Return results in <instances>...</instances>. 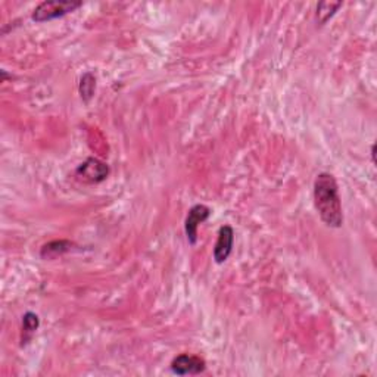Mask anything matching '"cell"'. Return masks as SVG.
Instances as JSON below:
<instances>
[{
	"mask_svg": "<svg viewBox=\"0 0 377 377\" xmlns=\"http://www.w3.org/2000/svg\"><path fill=\"white\" fill-rule=\"evenodd\" d=\"M324 5L327 8L326 10L317 9V19H318L320 24H326V22L336 14V10L342 6V2H336V3H333V2H324Z\"/></svg>",
	"mask_w": 377,
	"mask_h": 377,
	"instance_id": "10",
	"label": "cell"
},
{
	"mask_svg": "<svg viewBox=\"0 0 377 377\" xmlns=\"http://www.w3.org/2000/svg\"><path fill=\"white\" fill-rule=\"evenodd\" d=\"M235 243V230L232 226H223L219 230V237L214 246V259L217 264H224L230 257Z\"/></svg>",
	"mask_w": 377,
	"mask_h": 377,
	"instance_id": "6",
	"label": "cell"
},
{
	"mask_svg": "<svg viewBox=\"0 0 377 377\" xmlns=\"http://www.w3.org/2000/svg\"><path fill=\"white\" fill-rule=\"evenodd\" d=\"M80 6H83L82 2H59V0H55V2H42L34 9L33 19L36 22L56 19L74 12Z\"/></svg>",
	"mask_w": 377,
	"mask_h": 377,
	"instance_id": "2",
	"label": "cell"
},
{
	"mask_svg": "<svg viewBox=\"0 0 377 377\" xmlns=\"http://www.w3.org/2000/svg\"><path fill=\"white\" fill-rule=\"evenodd\" d=\"M371 161L373 164H376V145H371Z\"/></svg>",
	"mask_w": 377,
	"mask_h": 377,
	"instance_id": "11",
	"label": "cell"
},
{
	"mask_svg": "<svg viewBox=\"0 0 377 377\" xmlns=\"http://www.w3.org/2000/svg\"><path fill=\"white\" fill-rule=\"evenodd\" d=\"M207 370V362L193 353H180L171 361V371L177 376H196Z\"/></svg>",
	"mask_w": 377,
	"mask_h": 377,
	"instance_id": "4",
	"label": "cell"
},
{
	"mask_svg": "<svg viewBox=\"0 0 377 377\" xmlns=\"http://www.w3.org/2000/svg\"><path fill=\"white\" fill-rule=\"evenodd\" d=\"M314 203L320 219L332 228L344 224V212L336 178L329 173H320L314 181Z\"/></svg>",
	"mask_w": 377,
	"mask_h": 377,
	"instance_id": "1",
	"label": "cell"
},
{
	"mask_svg": "<svg viewBox=\"0 0 377 377\" xmlns=\"http://www.w3.org/2000/svg\"><path fill=\"white\" fill-rule=\"evenodd\" d=\"M39 317L37 314L34 313H27L24 317H22V330H24V333H27L24 340H28L30 335H33L36 330L39 329Z\"/></svg>",
	"mask_w": 377,
	"mask_h": 377,
	"instance_id": "9",
	"label": "cell"
},
{
	"mask_svg": "<svg viewBox=\"0 0 377 377\" xmlns=\"http://www.w3.org/2000/svg\"><path fill=\"white\" fill-rule=\"evenodd\" d=\"M211 215V210L207 207V205L198 203L195 207H192L187 217H186V223H185V232L186 237L190 245H195L198 241V227L201 223L205 220H208Z\"/></svg>",
	"mask_w": 377,
	"mask_h": 377,
	"instance_id": "5",
	"label": "cell"
},
{
	"mask_svg": "<svg viewBox=\"0 0 377 377\" xmlns=\"http://www.w3.org/2000/svg\"><path fill=\"white\" fill-rule=\"evenodd\" d=\"M73 243L68 241H55L50 243H46L42 250H40V257L44 259H52L56 258L58 255H62L65 252H70Z\"/></svg>",
	"mask_w": 377,
	"mask_h": 377,
	"instance_id": "7",
	"label": "cell"
},
{
	"mask_svg": "<svg viewBox=\"0 0 377 377\" xmlns=\"http://www.w3.org/2000/svg\"><path fill=\"white\" fill-rule=\"evenodd\" d=\"M96 89V78L93 74L86 73L82 78V83H80V93H82L83 100L89 102L91 98H93Z\"/></svg>",
	"mask_w": 377,
	"mask_h": 377,
	"instance_id": "8",
	"label": "cell"
},
{
	"mask_svg": "<svg viewBox=\"0 0 377 377\" xmlns=\"http://www.w3.org/2000/svg\"><path fill=\"white\" fill-rule=\"evenodd\" d=\"M109 176V167L96 158H89L75 169V177L89 185H95L107 180Z\"/></svg>",
	"mask_w": 377,
	"mask_h": 377,
	"instance_id": "3",
	"label": "cell"
}]
</instances>
